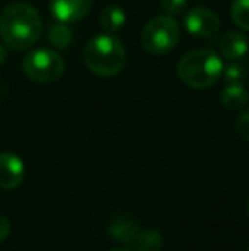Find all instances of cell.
<instances>
[{"mask_svg": "<svg viewBox=\"0 0 249 251\" xmlns=\"http://www.w3.org/2000/svg\"><path fill=\"white\" fill-rule=\"evenodd\" d=\"M43 33L40 12L26 2H12L0 14V36L14 51L33 48Z\"/></svg>", "mask_w": 249, "mask_h": 251, "instance_id": "1", "label": "cell"}, {"mask_svg": "<svg viewBox=\"0 0 249 251\" xmlns=\"http://www.w3.org/2000/svg\"><path fill=\"white\" fill-rule=\"evenodd\" d=\"M222 56L210 48H195L178 63V75L191 89H206L222 77Z\"/></svg>", "mask_w": 249, "mask_h": 251, "instance_id": "2", "label": "cell"}, {"mask_svg": "<svg viewBox=\"0 0 249 251\" xmlns=\"http://www.w3.org/2000/svg\"><path fill=\"white\" fill-rule=\"evenodd\" d=\"M84 63L97 77H114L125 69L126 50L118 38L99 34L84 47Z\"/></svg>", "mask_w": 249, "mask_h": 251, "instance_id": "3", "label": "cell"}, {"mask_svg": "<svg viewBox=\"0 0 249 251\" xmlns=\"http://www.w3.org/2000/svg\"><path fill=\"white\" fill-rule=\"evenodd\" d=\"M180 36V24L173 16H156L143 26L142 47L150 55L162 56L176 48Z\"/></svg>", "mask_w": 249, "mask_h": 251, "instance_id": "4", "label": "cell"}, {"mask_svg": "<svg viewBox=\"0 0 249 251\" xmlns=\"http://www.w3.org/2000/svg\"><path fill=\"white\" fill-rule=\"evenodd\" d=\"M23 70L31 80L38 84H51L65 72V62L55 50L38 48L29 51L23 60Z\"/></svg>", "mask_w": 249, "mask_h": 251, "instance_id": "5", "label": "cell"}, {"mask_svg": "<svg viewBox=\"0 0 249 251\" xmlns=\"http://www.w3.org/2000/svg\"><path fill=\"white\" fill-rule=\"evenodd\" d=\"M184 27L196 38H213L220 29V19L206 7H193L184 16Z\"/></svg>", "mask_w": 249, "mask_h": 251, "instance_id": "6", "label": "cell"}, {"mask_svg": "<svg viewBox=\"0 0 249 251\" xmlns=\"http://www.w3.org/2000/svg\"><path fill=\"white\" fill-rule=\"evenodd\" d=\"M26 176V166L19 155L12 152L0 154V188L16 190L23 185Z\"/></svg>", "mask_w": 249, "mask_h": 251, "instance_id": "7", "label": "cell"}, {"mask_svg": "<svg viewBox=\"0 0 249 251\" xmlns=\"http://www.w3.org/2000/svg\"><path fill=\"white\" fill-rule=\"evenodd\" d=\"M94 0H50V10L60 23H77L92 9Z\"/></svg>", "mask_w": 249, "mask_h": 251, "instance_id": "8", "label": "cell"}, {"mask_svg": "<svg viewBox=\"0 0 249 251\" xmlns=\"http://www.w3.org/2000/svg\"><path fill=\"white\" fill-rule=\"evenodd\" d=\"M140 232L138 221L128 214H120L113 217L108 224V234L111 239L123 245H132Z\"/></svg>", "mask_w": 249, "mask_h": 251, "instance_id": "9", "label": "cell"}, {"mask_svg": "<svg viewBox=\"0 0 249 251\" xmlns=\"http://www.w3.org/2000/svg\"><path fill=\"white\" fill-rule=\"evenodd\" d=\"M219 51L220 56H224L229 62L241 60L249 51V41L239 31H227L219 41Z\"/></svg>", "mask_w": 249, "mask_h": 251, "instance_id": "10", "label": "cell"}, {"mask_svg": "<svg viewBox=\"0 0 249 251\" xmlns=\"http://www.w3.org/2000/svg\"><path fill=\"white\" fill-rule=\"evenodd\" d=\"M248 100H249V94L244 89L243 84H227L224 87L222 94H220V102L227 109H232V111L243 109L246 106Z\"/></svg>", "mask_w": 249, "mask_h": 251, "instance_id": "11", "label": "cell"}, {"mask_svg": "<svg viewBox=\"0 0 249 251\" xmlns=\"http://www.w3.org/2000/svg\"><path fill=\"white\" fill-rule=\"evenodd\" d=\"M125 23L126 14L120 5H108L99 16V24L106 33H118Z\"/></svg>", "mask_w": 249, "mask_h": 251, "instance_id": "12", "label": "cell"}, {"mask_svg": "<svg viewBox=\"0 0 249 251\" xmlns=\"http://www.w3.org/2000/svg\"><path fill=\"white\" fill-rule=\"evenodd\" d=\"M132 245L135 251H160L164 246V238L157 229H145L138 232Z\"/></svg>", "mask_w": 249, "mask_h": 251, "instance_id": "13", "label": "cell"}, {"mask_svg": "<svg viewBox=\"0 0 249 251\" xmlns=\"http://www.w3.org/2000/svg\"><path fill=\"white\" fill-rule=\"evenodd\" d=\"M72 40H73V33H72V29L67 26V23L53 24V26L50 27V31H48V41H50L55 48H60V50L68 48Z\"/></svg>", "mask_w": 249, "mask_h": 251, "instance_id": "14", "label": "cell"}, {"mask_svg": "<svg viewBox=\"0 0 249 251\" xmlns=\"http://www.w3.org/2000/svg\"><path fill=\"white\" fill-rule=\"evenodd\" d=\"M222 77L227 84H243L248 77V67L239 60H234L227 67H224Z\"/></svg>", "mask_w": 249, "mask_h": 251, "instance_id": "15", "label": "cell"}, {"mask_svg": "<svg viewBox=\"0 0 249 251\" xmlns=\"http://www.w3.org/2000/svg\"><path fill=\"white\" fill-rule=\"evenodd\" d=\"M230 14H232V21L237 27L249 31V0H234Z\"/></svg>", "mask_w": 249, "mask_h": 251, "instance_id": "16", "label": "cell"}, {"mask_svg": "<svg viewBox=\"0 0 249 251\" xmlns=\"http://www.w3.org/2000/svg\"><path fill=\"white\" fill-rule=\"evenodd\" d=\"M234 130H236L239 139H243L244 142H249V109H244L237 116L236 123H234Z\"/></svg>", "mask_w": 249, "mask_h": 251, "instance_id": "17", "label": "cell"}, {"mask_svg": "<svg viewBox=\"0 0 249 251\" xmlns=\"http://www.w3.org/2000/svg\"><path fill=\"white\" fill-rule=\"evenodd\" d=\"M186 3H188V0H160V7H162L164 14L173 16V17L183 12Z\"/></svg>", "mask_w": 249, "mask_h": 251, "instance_id": "18", "label": "cell"}, {"mask_svg": "<svg viewBox=\"0 0 249 251\" xmlns=\"http://www.w3.org/2000/svg\"><path fill=\"white\" fill-rule=\"evenodd\" d=\"M10 234V222L7 221L5 215L0 214V243L5 241Z\"/></svg>", "mask_w": 249, "mask_h": 251, "instance_id": "19", "label": "cell"}, {"mask_svg": "<svg viewBox=\"0 0 249 251\" xmlns=\"http://www.w3.org/2000/svg\"><path fill=\"white\" fill-rule=\"evenodd\" d=\"M5 60H7V50L2 47V45H0V65H2Z\"/></svg>", "mask_w": 249, "mask_h": 251, "instance_id": "20", "label": "cell"}, {"mask_svg": "<svg viewBox=\"0 0 249 251\" xmlns=\"http://www.w3.org/2000/svg\"><path fill=\"white\" fill-rule=\"evenodd\" d=\"M110 251H135V250H132V248H113Z\"/></svg>", "mask_w": 249, "mask_h": 251, "instance_id": "21", "label": "cell"}, {"mask_svg": "<svg viewBox=\"0 0 249 251\" xmlns=\"http://www.w3.org/2000/svg\"><path fill=\"white\" fill-rule=\"evenodd\" d=\"M246 212H248V215H249V199H248V201H246Z\"/></svg>", "mask_w": 249, "mask_h": 251, "instance_id": "22", "label": "cell"}, {"mask_svg": "<svg viewBox=\"0 0 249 251\" xmlns=\"http://www.w3.org/2000/svg\"><path fill=\"white\" fill-rule=\"evenodd\" d=\"M246 251H249V246H248V248H246Z\"/></svg>", "mask_w": 249, "mask_h": 251, "instance_id": "23", "label": "cell"}]
</instances>
